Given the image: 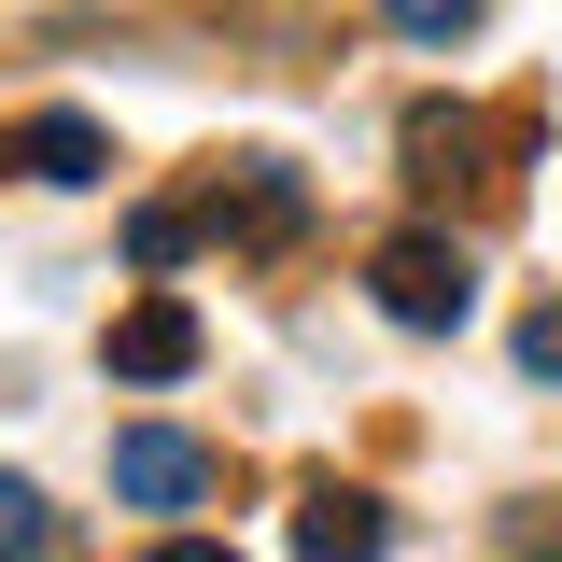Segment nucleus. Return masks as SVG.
Instances as JSON below:
<instances>
[{
  "label": "nucleus",
  "mask_w": 562,
  "mask_h": 562,
  "mask_svg": "<svg viewBox=\"0 0 562 562\" xmlns=\"http://www.w3.org/2000/svg\"><path fill=\"white\" fill-rule=\"evenodd\" d=\"M366 281H380V310H394L408 338H450V324L479 310V268H464V239H450V225H394V239L366 254Z\"/></svg>",
  "instance_id": "1"
},
{
  "label": "nucleus",
  "mask_w": 562,
  "mask_h": 562,
  "mask_svg": "<svg viewBox=\"0 0 562 562\" xmlns=\"http://www.w3.org/2000/svg\"><path fill=\"white\" fill-rule=\"evenodd\" d=\"M211 225H225V239H254V254H281V239L310 225V183H295V155H239V169L211 183Z\"/></svg>",
  "instance_id": "2"
},
{
  "label": "nucleus",
  "mask_w": 562,
  "mask_h": 562,
  "mask_svg": "<svg viewBox=\"0 0 562 562\" xmlns=\"http://www.w3.org/2000/svg\"><path fill=\"white\" fill-rule=\"evenodd\" d=\"M394 140H408V183H422V198L492 183V127L464 113V99H408V127H394Z\"/></svg>",
  "instance_id": "3"
},
{
  "label": "nucleus",
  "mask_w": 562,
  "mask_h": 562,
  "mask_svg": "<svg viewBox=\"0 0 562 562\" xmlns=\"http://www.w3.org/2000/svg\"><path fill=\"white\" fill-rule=\"evenodd\" d=\"M113 492H127V506H198V492H211V450L169 436V422H127V436H113Z\"/></svg>",
  "instance_id": "4"
},
{
  "label": "nucleus",
  "mask_w": 562,
  "mask_h": 562,
  "mask_svg": "<svg viewBox=\"0 0 562 562\" xmlns=\"http://www.w3.org/2000/svg\"><path fill=\"white\" fill-rule=\"evenodd\" d=\"M380 549H394V520H380V492L324 479L310 506H295V562H380Z\"/></svg>",
  "instance_id": "5"
},
{
  "label": "nucleus",
  "mask_w": 562,
  "mask_h": 562,
  "mask_svg": "<svg viewBox=\"0 0 562 562\" xmlns=\"http://www.w3.org/2000/svg\"><path fill=\"white\" fill-rule=\"evenodd\" d=\"M183 366H198V310H183V295L113 310V380H183Z\"/></svg>",
  "instance_id": "6"
},
{
  "label": "nucleus",
  "mask_w": 562,
  "mask_h": 562,
  "mask_svg": "<svg viewBox=\"0 0 562 562\" xmlns=\"http://www.w3.org/2000/svg\"><path fill=\"white\" fill-rule=\"evenodd\" d=\"M29 183H57V198H85V183H113V140H99V113H29Z\"/></svg>",
  "instance_id": "7"
},
{
  "label": "nucleus",
  "mask_w": 562,
  "mask_h": 562,
  "mask_svg": "<svg viewBox=\"0 0 562 562\" xmlns=\"http://www.w3.org/2000/svg\"><path fill=\"white\" fill-rule=\"evenodd\" d=\"M183 254H198V211L140 198V211H127V268H183Z\"/></svg>",
  "instance_id": "8"
},
{
  "label": "nucleus",
  "mask_w": 562,
  "mask_h": 562,
  "mask_svg": "<svg viewBox=\"0 0 562 562\" xmlns=\"http://www.w3.org/2000/svg\"><path fill=\"white\" fill-rule=\"evenodd\" d=\"M43 535H57V520H43V492L0 479V562H43Z\"/></svg>",
  "instance_id": "9"
},
{
  "label": "nucleus",
  "mask_w": 562,
  "mask_h": 562,
  "mask_svg": "<svg viewBox=\"0 0 562 562\" xmlns=\"http://www.w3.org/2000/svg\"><path fill=\"white\" fill-rule=\"evenodd\" d=\"M380 14H394L408 43H450V29H479V0H380Z\"/></svg>",
  "instance_id": "10"
},
{
  "label": "nucleus",
  "mask_w": 562,
  "mask_h": 562,
  "mask_svg": "<svg viewBox=\"0 0 562 562\" xmlns=\"http://www.w3.org/2000/svg\"><path fill=\"white\" fill-rule=\"evenodd\" d=\"M520 380H562V310H535V324H520Z\"/></svg>",
  "instance_id": "11"
},
{
  "label": "nucleus",
  "mask_w": 562,
  "mask_h": 562,
  "mask_svg": "<svg viewBox=\"0 0 562 562\" xmlns=\"http://www.w3.org/2000/svg\"><path fill=\"white\" fill-rule=\"evenodd\" d=\"M140 562H239V549H225V535H155Z\"/></svg>",
  "instance_id": "12"
}]
</instances>
